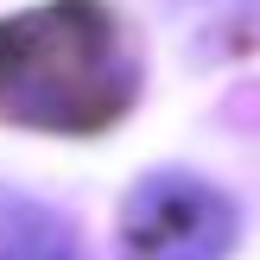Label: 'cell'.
I'll use <instances>...</instances> for the list:
<instances>
[{"label":"cell","mask_w":260,"mask_h":260,"mask_svg":"<svg viewBox=\"0 0 260 260\" xmlns=\"http://www.w3.org/2000/svg\"><path fill=\"white\" fill-rule=\"evenodd\" d=\"M140 95V51L102 0H45L0 19V121L102 134Z\"/></svg>","instance_id":"obj_1"},{"label":"cell","mask_w":260,"mask_h":260,"mask_svg":"<svg viewBox=\"0 0 260 260\" xmlns=\"http://www.w3.org/2000/svg\"><path fill=\"white\" fill-rule=\"evenodd\" d=\"M235 203L190 172H146L121 203V260H229Z\"/></svg>","instance_id":"obj_2"},{"label":"cell","mask_w":260,"mask_h":260,"mask_svg":"<svg viewBox=\"0 0 260 260\" xmlns=\"http://www.w3.org/2000/svg\"><path fill=\"white\" fill-rule=\"evenodd\" d=\"M0 260H83V241L57 210L0 190Z\"/></svg>","instance_id":"obj_3"}]
</instances>
